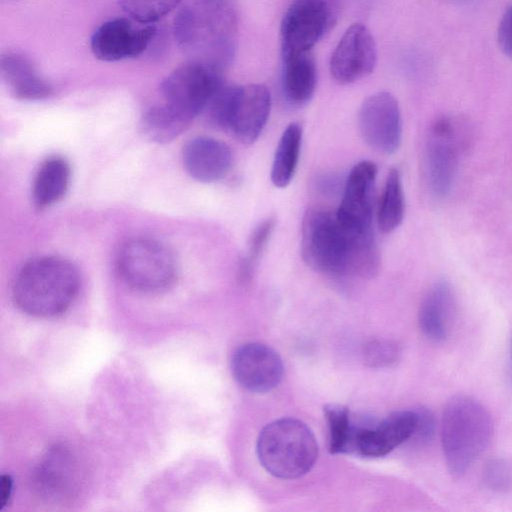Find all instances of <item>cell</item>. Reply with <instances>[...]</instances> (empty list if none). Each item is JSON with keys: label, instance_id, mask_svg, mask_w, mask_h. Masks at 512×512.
Returning <instances> with one entry per match:
<instances>
[{"label": "cell", "instance_id": "1", "mask_svg": "<svg viewBox=\"0 0 512 512\" xmlns=\"http://www.w3.org/2000/svg\"><path fill=\"white\" fill-rule=\"evenodd\" d=\"M79 287V272L71 262L57 256H43L20 269L12 296L23 312L36 317H53L69 308Z\"/></svg>", "mask_w": 512, "mask_h": 512}, {"label": "cell", "instance_id": "2", "mask_svg": "<svg viewBox=\"0 0 512 512\" xmlns=\"http://www.w3.org/2000/svg\"><path fill=\"white\" fill-rule=\"evenodd\" d=\"M494 434L491 414L478 400L458 395L447 401L441 418V443L449 473L464 476L489 447Z\"/></svg>", "mask_w": 512, "mask_h": 512}, {"label": "cell", "instance_id": "3", "mask_svg": "<svg viewBox=\"0 0 512 512\" xmlns=\"http://www.w3.org/2000/svg\"><path fill=\"white\" fill-rule=\"evenodd\" d=\"M257 455L270 474L282 479H294L313 467L318 445L313 432L305 423L293 418H282L261 430Z\"/></svg>", "mask_w": 512, "mask_h": 512}, {"label": "cell", "instance_id": "4", "mask_svg": "<svg viewBox=\"0 0 512 512\" xmlns=\"http://www.w3.org/2000/svg\"><path fill=\"white\" fill-rule=\"evenodd\" d=\"M470 132L468 122L454 115H441L430 125L425 167L428 187L434 197L444 198L451 192L470 142Z\"/></svg>", "mask_w": 512, "mask_h": 512}, {"label": "cell", "instance_id": "5", "mask_svg": "<svg viewBox=\"0 0 512 512\" xmlns=\"http://www.w3.org/2000/svg\"><path fill=\"white\" fill-rule=\"evenodd\" d=\"M117 269L133 289L145 293L167 290L175 281L176 260L171 250L159 240L134 237L120 247Z\"/></svg>", "mask_w": 512, "mask_h": 512}, {"label": "cell", "instance_id": "6", "mask_svg": "<svg viewBox=\"0 0 512 512\" xmlns=\"http://www.w3.org/2000/svg\"><path fill=\"white\" fill-rule=\"evenodd\" d=\"M347 232L336 211L323 207L306 210L301 227V254L315 271L345 276Z\"/></svg>", "mask_w": 512, "mask_h": 512}, {"label": "cell", "instance_id": "7", "mask_svg": "<svg viewBox=\"0 0 512 512\" xmlns=\"http://www.w3.org/2000/svg\"><path fill=\"white\" fill-rule=\"evenodd\" d=\"M222 82L217 66L190 60L168 74L160 90L165 104L192 120L203 113Z\"/></svg>", "mask_w": 512, "mask_h": 512}, {"label": "cell", "instance_id": "8", "mask_svg": "<svg viewBox=\"0 0 512 512\" xmlns=\"http://www.w3.org/2000/svg\"><path fill=\"white\" fill-rule=\"evenodd\" d=\"M331 19L326 0H293L280 26L282 56L311 51L329 29Z\"/></svg>", "mask_w": 512, "mask_h": 512}, {"label": "cell", "instance_id": "9", "mask_svg": "<svg viewBox=\"0 0 512 512\" xmlns=\"http://www.w3.org/2000/svg\"><path fill=\"white\" fill-rule=\"evenodd\" d=\"M156 34L154 24H143L129 17L114 18L95 29L90 47L97 59L115 62L142 55Z\"/></svg>", "mask_w": 512, "mask_h": 512}, {"label": "cell", "instance_id": "10", "mask_svg": "<svg viewBox=\"0 0 512 512\" xmlns=\"http://www.w3.org/2000/svg\"><path fill=\"white\" fill-rule=\"evenodd\" d=\"M358 126L369 147L383 154L395 153L402 141V117L397 99L386 91L368 96L359 109Z\"/></svg>", "mask_w": 512, "mask_h": 512}, {"label": "cell", "instance_id": "11", "mask_svg": "<svg viewBox=\"0 0 512 512\" xmlns=\"http://www.w3.org/2000/svg\"><path fill=\"white\" fill-rule=\"evenodd\" d=\"M377 63V46L363 24L351 25L333 51L329 69L339 84H351L371 74Z\"/></svg>", "mask_w": 512, "mask_h": 512}, {"label": "cell", "instance_id": "12", "mask_svg": "<svg viewBox=\"0 0 512 512\" xmlns=\"http://www.w3.org/2000/svg\"><path fill=\"white\" fill-rule=\"evenodd\" d=\"M376 177L377 166L369 160L358 162L350 170L336 210L344 225L357 229L372 228Z\"/></svg>", "mask_w": 512, "mask_h": 512}, {"label": "cell", "instance_id": "13", "mask_svg": "<svg viewBox=\"0 0 512 512\" xmlns=\"http://www.w3.org/2000/svg\"><path fill=\"white\" fill-rule=\"evenodd\" d=\"M419 423L418 410L392 413L378 424L356 426L352 453L365 457H381L412 438Z\"/></svg>", "mask_w": 512, "mask_h": 512}, {"label": "cell", "instance_id": "14", "mask_svg": "<svg viewBox=\"0 0 512 512\" xmlns=\"http://www.w3.org/2000/svg\"><path fill=\"white\" fill-rule=\"evenodd\" d=\"M231 369L241 386L257 393L275 388L284 373L279 354L260 343H247L239 347L233 355Z\"/></svg>", "mask_w": 512, "mask_h": 512}, {"label": "cell", "instance_id": "15", "mask_svg": "<svg viewBox=\"0 0 512 512\" xmlns=\"http://www.w3.org/2000/svg\"><path fill=\"white\" fill-rule=\"evenodd\" d=\"M183 164L188 174L204 183L223 179L230 171L233 154L224 142L211 137H196L183 149Z\"/></svg>", "mask_w": 512, "mask_h": 512}, {"label": "cell", "instance_id": "16", "mask_svg": "<svg viewBox=\"0 0 512 512\" xmlns=\"http://www.w3.org/2000/svg\"><path fill=\"white\" fill-rule=\"evenodd\" d=\"M456 311L452 285L444 279L435 282L420 304L418 321L422 333L434 342L445 341L451 333Z\"/></svg>", "mask_w": 512, "mask_h": 512}, {"label": "cell", "instance_id": "17", "mask_svg": "<svg viewBox=\"0 0 512 512\" xmlns=\"http://www.w3.org/2000/svg\"><path fill=\"white\" fill-rule=\"evenodd\" d=\"M271 110V95L263 84L241 87L231 132L243 144L255 142L263 131Z\"/></svg>", "mask_w": 512, "mask_h": 512}, {"label": "cell", "instance_id": "18", "mask_svg": "<svg viewBox=\"0 0 512 512\" xmlns=\"http://www.w3.org/2000/svg\"><path fill=\"white\" fill-rule=\"evenodd\" d=\"M1 77L17 99L27 101L43 100L52 94L51 85L41 77L31 60L24 54L8 51L1 56Z\"/></svg>", "mask_w": 512, "mask_h": 512}, {"label": "cell", "instance_id": "19", "mask_svg": "<svg viewBox=\"0 0 512 512\" xmlns=\"http://www.w3.org/2000/svg\"><path fill=\"white\" fill-rule=\"evenodd\" d=\"M282 89L286 100L302 106L313 97L317 84V68L311 53L304 52L282 56Z\"/></svg>", "mask_w": 512, "mask_h": 512}, {"label": "cell", "instance_id": "20", "mask_svg": "<svg viewBox=\"0 0 512 512\" xmlns=\"http://www.w3.org/2000/svg\"><path fill=\"white\" fill-rule=\"evenodd\" d=\"M76 461L64 447L50 450L39 464L36 480L39 489L53 497L66 496L75 488Z\"/></svg>", "mask_w": 512, "mask_h": 512}, {"label": "cell", "instance_id": "21", "mask_svg": "<svg viewBox=\"0 0 512 512\" xmlns=\"http://www.w3.org/2000/svg\"><path fill=\"white\" fill-rule=\"evenodd\" d=\"M70 181L68 162L58 156L46 159L39 167L32 185V200L38 209L57 203L65 195Z\"/></svg>", "mask_w": 512, "mask_h": 512}, {"label": "cell", "instance_id": "22", "mask_svg": "<svg viewBox=\"0 0 512 512\" xmlns=\"http://www.w3.org/2000/svg\"><path fill=\"white\" fill-rule=\"evenodd\" d=\"M302 135V127L296 122L290 123L282 132L271 167L274 186L285 188L292 181L300 157Z\"/></svg>", "mask_w": 512, "mask_h": 512}, {"label": "cell", "instance_id": "23", "mask_svg": "<svg viewBox=\"0 0 512 512\" xmlns=\"http://www.w3.org/2000/svg\"><path fill=\"white\" fill-rule=\"evenodd\" d=\"M191 119L167 104L150 107L141 119V131L155 143H168L180 136L190 125Z\"/></svg>", "mask_w": 512, "mask_h": 512}, {"label": "cell", "instance_id": "24", "mask_svg": "<svg viewBox=\"0 0 512 512\" xmlns=\"http://www.w3.org/2000/svg\"><path fill=\"white\" fill-rule=\"evenodd\" d=\"M405 214V197L401 174L391 168L387 174L384 189L378 205L377 223L383 233L397 229Z\"/></svg>", "mask_w": 512, "mask_h": 512}, {"label": "cell", "instance_id": "25", "mask_svg": "<svg viewBox=\"0 0 512 512\" xmlns=\"http://www.w3.org/2000/svg\"><path fill=\"white\" fill-rule=\"evenodd\" d=\"M241 87L224 82L218 87L203 111L211 125L222 130H231Z\"/></svg>", "mask_w": 512, "mask_h": 512}, {"label": "cell", "instance_id": "26", "mask_svg": "<svg viewBox=\"0 0 512 512\" xmlns=\"http://www.w3.org/2000/svg\"><path fill=\"white\" fill-rule=\"evenodd\" d=\"M329 430V451L333 454L352 453L356 425H353L349 410L341 405L324 408Z\"/></svg>", "mask_w": 512, "mask_h": 512}, {"label": "cell", "instance_id": "27", "mask_svg": "<svg viewBox=\"0 0 512 512\" xmlns=\"http://www.w3.org/2000/svg\"><path fill=\"white\" fill-rule=\"evenodd\" d=\"M122 11L131 19L153 24L174 10L181 0H118Z\"/></svg>", "mask_w": 512, "mask_h": 512}, {"label": "cell", "instance_id": "28", "mask_svg": "<svg viewBox=\"0 0 512 512\" xmlns=\"http://www.w3.org/2000/svg\"><path fill=\"white\" fill-rule=\"evenodd\" d=\"M275 224L276 219L268 217L254 228L249 238L248 253L240 263L239 276L242 280L250 279L255 265L272 235Z\"/></svg>", "mask_w": 512, "mask_h": 512}, {"label": "cell", "instance_id": "29", "mask_svg": "<svg viewBox=\"0 0 512 512\" xmlns=\"http://www.w3.org/2000/svg\"><path fill=\"white\" fill-rule=\"evenodd\" d=\"M485 486L497 493H505L512 489V465L503 458L490 460L483 470Z\"/></svg>", "mask_w": 512, "mask_h": 512}, {"label": "cell", "instance_id": "30", "mask_svg": "<svg viewBox=\"0 0 512 512\" xmlns=\"http://www.w3.org/2000/svg\"><path fill=\"white\" fill-rule=\"evenodd\" d=\"M399 356V348L392 342L375 340L365 349L366 361L371 366H388L394 363Z\"/></svg>", "mask_w": 512, "mask_h": 512}, {"label": "cell", "instance_id": "31", "mask_svg": "<svg viewBox=\"0 0 512 512\" xmlns=\"http://www.w3.org/2000/svg\"><path fill=\"white\" fill-rule=\"evenodd\" d=\"M497 42L502 53L512 59V4L507 7L499 22Z\"/></svg>", "mask_w": 512, "mask_h": 512}, {"label": "cell", "instance_id": "32", "mask_svg": "<svg viewBox=\"0 0 512 512\" xmlns=\"http://www.w3.org/2000/svg\"><path fill=\"white\" fill-rule=\"evenodd\" d=\"M319 184H318V187L319 189L323 192V193H328V194H334L336 191H339L340 188H344V184L341 185V183H339V178H337L336 176H333V175H326V176H322L320 177V179L318 180Z\"/></svg>", "mask_w": 512, "mask_h": 512}, {"label": "cell", "instance_id": "33", "mask_svg": "<svg viewBox=\"0 0 512 512\" xmlns=\"http://www.w3.org/2000/svg\"><path fill=\"white\" fill-rule=\"evenodd\" d=\"M0 507L1 509L10 502L13 491V479L10 475L5 474L1 477Z\"/></svg>", "mask_w": 512, "mask_h": 512}]
</instances>
